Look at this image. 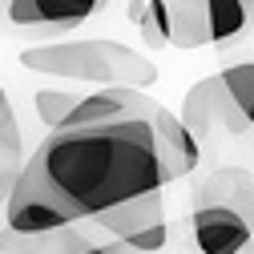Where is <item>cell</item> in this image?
<instances>
[{
    "label": "cell",
    "mask_w": 254,
    "mask_h": 254,
    "mask_svg": "<svg viewBox=\"0 0 254 254\" xmlns=\"http://www.w3.org/2000/svg\"><path fill=\"white\" fill-rule=\"evenodd\" d=\"M33 157L81 218L166 186L153 125L141 117L53 129Z\"/></svg>",
    "instance_id": "obj_1"
},
{
    "label": "cell",
    "mask_w": 254,
    "mask_h": 254,
    "mask_svg": "<svg viewBox=\"0 0 254 254\" xmlns=\"http://www.w3.org/2000/svg\"><path fill=\"white\" fill-rule=\"evenodd\" d=\"M20 65L33 69V73H53V77H69V81H93V85H137V89H149L157 81V65L149 57L133 53L129 45L105 41V37L33 45V49L20 53Z\"/></svg>",
    "instance_id": "obj_2"
},
{
    "label": "cell",
    "mask_w": 254,
    "mask_h": 254,
    "mask_svg": "<svg viewBox=\"0 0 254 254\" xmlns=\"http://www.w3.org/2000/svg\"><path fill=\"white\" fill-rule=\"evenodd\" d=\"M4 214H8V230H20V234H57V230L81 222L73 202L45 178L37 157L16 174L8 198H4Z\"/></svg>",
    "instance_id": "obj_3"
},
{
    "label": "cell",
    "mask_w": 254,
    "mask_h": 254,
    "mask_svg": "<svg viewBox=\"0 0 254 254\" xmlns=\"http://www.w3.org/2000/svg\"><path fill=\"white\" fill-rule=\"evenodd\" d=\"M101 230H109L121 246L141 250V254H157L166 246V206H162V190L125 198L101 214H93Z\"/></svg>",
    "instance_id": "obj_4"
},
{
    "label": "cell",
    "mask_w": 254,
    "mask_h": 254,
    "mask_svg": "<svg viewBox=\"0 0 254 254\" xmlns=\"http://www.w3.org/2000/svg\"><path fill=\"white\" fill-rule=\"evenodd\" d=\"M190 226H194V242L202 254H242L254 238L250 218L226 202H198Z\"/></svg>",
    "instance_id": "obj_5"
},
{
    "label": "cell",
    "mask_w": 254,
    "mask_h": 254,
    "mask_svg": "<svg viewBox=\"0 0 254 254\" xmlns=\"http://www.w3.org/2000/svg\"><path fill=\"white\" fill-rule=\"evenodd\" d=\"M157 109V101L149 97L145 89L137 85H101L97 93H89V97H77L73 113L65 117V125H97V121H149ZM61 125V129H65Z\"/></svg>",
    "instance_id": "obj_6"
},
{
    "label": "cell",
    "mask_w": 254,
    "mask_h": 254,
    "mask_svg": "<svg viewBox=\"0 0 254 254\" xmlns=\"http://www.w3.org/2000/svg\"><path fill=\"white\" fill-rule=\"evenodd\" d=\"M149 125H153V141H157V162H162V182L170 186V182H178L186 174H194V166L202 162L194 129H190L182 117H174L166 105L153 109Z\"/></svg>",
    "instance_id": "obj_7"
},
{
    "label": "cell",
    "mask_w": 254,
    "mask_h": 254,
    "mask_svg": "<svg viewBox=\"0 0 254 254\" xmlns=\"http://www.w3.org/2000/svg\"><path fill=\"white\" fill-rule=\"evenodd\" d=\"M101 4H105V0H4L12 24H24V28H53V33L77 28L81 20H89Z\"/></svg>",
    "instance_id": "obj_8"
},
{
    "label": "cell",
    "mask_w": 254,
    "mask_h": 254,
    "mask_svg": "<svg viewBox=\"0 0 254 254\" xmlns=\"http://www.w3.org/2000/svg\"><path fill=\"white\" fill-rule=\"evenodd\" d=\"M162 8L170 16L166 45H174V49H202V45H210L206 0H162Z\"/></svg>",
    "instance_id": "obj_9"
},
{
    "label": "cell",
    "mask_w": 254,
    "mask_h": 254,
    "mask_svg": "<svg viewBox=\"0 0 254 254\" xmlns=\"http://www.w3.org/2000/svg\"><path fill=\"white\" fill-rule=\"evenodd\" d=\"M198 202H226L234 210H242L254 226V178L242 174V170H218L210 174L202 186H198Z\"/></svg>",
    "instance_id": "obj_10"
},
{
    "label": "cell",
    "mask_w": 254,
    "mask_h": 254,
    "mask_svg": "<svg viewBox=\"0 0 254 254\" xmlns=\"http://www.w3.org/2000/svg\"><path fill=\"white\" fill-rule=\"evenodd\" d=\"M250 4L254 0H206V16H210V41L222 45L238 37L246 20H250Z\"/></svg>",
    "instance_id": "obj_11"
},
{
    "label": "cell",
    "mask_w": 254,
    "mask_h": 254,
    "mask_svg": "<svg viewBox=\"0 0 254 254\" xmlns=\"http://www.w3.org/2000/svg\"><path fill=\"white\" fill-rule=\"evenodd\" d=\"M218 77H222V89H226L230 105H234L238 113H246V109H250V101H254V61L230 65V69H222Z\"/></svg>",
    "instance_id": "obj_12"
},
{
    "label": "cell",
    "mask_w": 254,
    "mask_h": 254,
    "mask_svg": "<svg viewBox=\"0 0 254 254\" xmlns=\"http://www.w3.org/2000/svg\"><path fill=\"white\" fill-rule=\"evenodd\" d=\"M77 105V93H57V89H41L37 93V117L49 125V129H61L65 117Z\"/></svg>",
    "instance_id": "obj_13"
},
{
    "label": "cell",
    "mask_w": 254,
    "mask_h": 254,
    "mask_svg": "<svg viewBox=\"0 0 254 254\" xmlns=\"http://www.w3.org/2000/svg\"><path fill=\"white\" fill-rule=\"evenodd\" d=\"M73 254H117V250H109V246H77Z\"/></svg>",
    "instance_id": "obj_14"
},
{
    "label": "cell",
    "mask_w": 254,
    "mask_h": 254,
    "mask_svg": "<svg viewBox=\"0 0 254 254\" xmlns=\"http://www.w3.org/2000/svg\"><path fill=\"white\" fill-rule=\"evenodd\" d=\"M4 113H8V101H4V85H0V121H4Z\"/></svg>",
    "instance_id": "obj_15"
},
{
    "label": "cell",
    "mask_w": 254,
    "mask_h": 254,
    "mask_svg": "<svg viewBox=\"0 0 254 254\" xmlns=\"http://www.w3.org/2000/svg\"><path fill=\"white\" fill-rule=\"evenodd\" d=\"M242 117H246V121H250V125H254V101H250V109H246V113H242Z\"/></svg>",
    "instance_id": "obj_16"
}]
</instances>
